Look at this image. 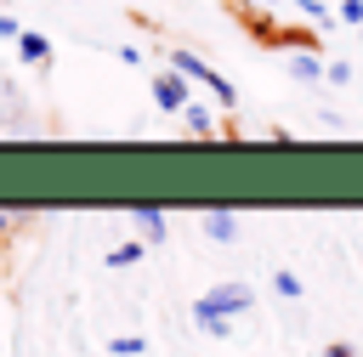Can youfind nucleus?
Here are the masks:
<instances>
[{
    "label": "nucleus",
    "mask_w": 363,
    "mask_h": 357,
    "mask_svg": "<svg viewBox=\"0 0 363 357\" xmlns=\"http://www.w3.org/2000/svg\"><path fill=\"white\" fill-rule=\"evenodd\" d=\"M250 306H255L250 283H210V289L193 300V323H199L204 334L227 340V334H233V317H238V312H250Z\"/></svg>",
    "instance_id": "1"
},
{
    "label": "nucleus",
    "mask_w": 363,
    "mask_h": 357,
    "mask_svg": "<svg viewBox=\"0 0 363 357\" xmlns=\"http://www.w3.org/2000/svg\"><path fill=\"white\" fill-rule=\"evenodd\" d=\"M170 68H176L187 85H204V91L216 96V108H238V91H233V79H227V74H216V68H210L199 51H182V45H176V51H170Z\"/></svg>",
    "instance_id": "2"
},
{
    "label": "nucleus",
    "mask_w": 363,
    "mask_h": 357,
    "mask_svg": "<svg viewBox=\"0 0 363 357\" xmlns=\"http://www.w3.org/2000/svg\"><path fill=\"white\" fill-rule=\"evenodd\" d=\"M28 130V96L11 74H0V136H23Z\"/></svg>",
    "instance_id": "3"
},
{
    "label": "nucleus",
    "mask_w": 363,
    "mask_h": 357,
    "mask_svg": "<svg viewBox=\"0 0 363 357\" xmlns=\"http://www.w3.org/2000/svg\"><path fill=\"white\" fill-rule=\"evenodd\" d=\"M153 102H159V113H182L193 102V91H187V79L176 68H164V74H153Z\"/></svg>",
    "instance_id": "4"
},
{
    "label": "nucleus",
    "mask_w": 363,
    "mask_h": 357,
    "mask_svg": "<svg viewBox=\"0 0 363 357\" xmlns=\"http://www.w3.org/2000/svg\"><path fill=\"white\" fill-rule=\"evenodd\" d=\"M11 45H17V57H23L28 68H51V40H45L40 28H17Z\"/></svg>",
    "instance_id": "5"
},
{
    "label": "nucleus",
    "mask_w": 363,
    "mask_h": 357,
    "mask_svg": "<svg viewBox=\"0 0 363 357\" xmlns=\"http://www.w3.org/2000/svg\"><path fill=\"white\" fill-rule=\"evenodd\" d=\"M130 221H136L142 244H164V232H170V215H164V210H153V204H136V210H130Z\"/></svg>",
    "instance_id": "6"
},
{
    "label": "nucleus",
    "mask_w": 363,
    "mask_h": 357,
    "mask_svg": "<svg viewBox=\"0 0 363 357\" xmlns=\"http://www.w3.org/2000/svg\"><path fill=\"white\" fill-rule=\"evenodd\" d=\"M199 227H204V238H216V244H233V238H238V215H233V210H204Z\"/></svg>",
    "instance_id": "7"
},
{
    "label": "nucleus",
    "mask_w": 363,
    "mask_h": 357,
    "mask_svg": "<svg viewBox=\"0 0 363 357\" xmlns=\"http://www.w3.org/2000/svg\"><path fill=\"white\" fill-rule=\"evenodd\" d=\"M182 125H187V136H221V125H216V113L204 102H187L182 108Z\"/></svg>",
    "instance_id": "8"
},
{
    "label": "nucleus",
    "mask_w": 363,
    "mask_h": 357,
    "mask_svg": "<svg viewBox=\"0 0 363 357\" xmlns=\"http://www.w3.org/2000/svg\"><path fill=\"white\" fill-rule=\"evenodd\" d=\"M289 74H295L301 85H318V79H323V57H318V51H289Z\"/></svg>",
    "instance_id": "9"
},
{
    "label": "nucleus",
    "mask_w": 363,
    "mask_h": 357,
    "mask_svg": "<svg viewBox=\"0 0 363 357\" xmlns=\"http://www.w3.org/2000/svg\"><path fill=\"white\" fill-rule=\"evenodd\" d=\"M142 255H147V244H142V238H125V244L108 249V266H136Z\"/></svg>",
    "instance_id": "10"
},
{
    "label": "nucleus",
    "mask_w": 363,
    "mask_h": 357,
    "mask_svg": "<svg viewBox=\"0 0 363 357\" xmlns=\"http://www.w3.org/2000/svg\"><path fill=\"white\" fill-rule=\"evenodd\" d=\"M295 11H301V17H306L318 34H323V28H335V11H329L323 0H295Z\"/></svg>",
    "instance_id": "11"
},
{
    "label": "nucleus",
    "mask_w": 363,
    "mask_h": 357,
    "mask_svg": "<svg viewBox=\"0 0 363 357\" xmlns=\"http://www.w3.org/2000/svg\"><path fill=\"white\" fill-rule=\"evenodd\" d=\"M108 351H113V357H142L147 340H142V334H119V340H108Z\"/></svg>",
    "instance_id": "12"
},
{
    "label": "nucleus",
    "mask_w": 363,
    "mask_h": 357,
    "mask_svg": "<svg viewBox=\"0 0 363 357\" xmlns=\"http://www.w3.org/2000/svg\"><path fill=\"white\" fill-rule=\"evenodd\" d=\"M272 289H278L284 300H301V278H295V272H272Z\"/></svg>",
    "instance_id": "13"
},
{
    "label": "nucleus",
    "mask_w": 363,
    "mask_h": 357,
    "mask_svg": "<svg viewBox=\"0 0 363 357\" xmlns=\"http://www.w3.org/2000/svg\"><path fill=\"white\" fill-rule=\"evenodd\" d=\"M335 23H346V28H357V23H363V0H340V11H335Z\"/></svg>",
    "instance_id": "14"
},
{
    "label": "nucleus",
    "mask_w": 363,
    "mask_h": 357,
    "mask_svg": "<svg viewBox=\"0 0 363 357\" xmlns=\"http://www.w3.org/2000/svg\"><path fill=\"white\" fill-rule=\"evenodd\" d=\"M17 227H28V210H0V238H11Z\"/></svg>",
    "instance_id": "15"
},
{
    "label": "nucleus",
    "mask_w": 363,
    "mask_h": 357,
    "mask_svg": "<svg viewBox=\"0 0 363 357\" xmlns=\"http://www.w3.org/2000/svg\"><path fill=\"white\" fill-rule=\"evenodd\" d=\"M323 79H329V85H346V79H352V62H323Z\"/></svg>",
    "instance_id": "16"
},
{
    "label": "nucleus",
    "mask_w": 363,
    "mask_h": 357,
    "mask_svg": "<svg viewBox=\"0 0 363 357\" xmlns=\"http://www.w3.org/2000/svg\"><path fill=\"white\" fill-rule=\"evenodd\" d=\"M17 28H23V23H17L11 11H0V40H17Z\"/></svg>",
    "instance_id": "17"
},
{
    "label": "nucleus",
    "mask_w": 363,
    "mask_h": 357,
    "mask_svg": "<svg viewBox=\"0 0 363 357\" xmlns=\"http://www.w3.org/2000/svg\"><path fill=\"white\" fill-rule=\"evenodd\" d=\"M323 357H357V351H352L346 340H335V346H323Z\"/></svg>",
    "instance_id": "18"
},
{
    "label": "nucleus",
    "mask_w": 363,
    "mask_h": 357,
    "mask_svg": "<svg viewBox=\"0 0 363 357\" xmlns=\"http://www.w3.org/2000/svg\"><path fill=\"white\" fill-rule=\"evenodd\" d=\"M238 6H255V11H261V6H278V0H238Z\"/></svg>",
    "instance_id": "19"
}]
</instances>
